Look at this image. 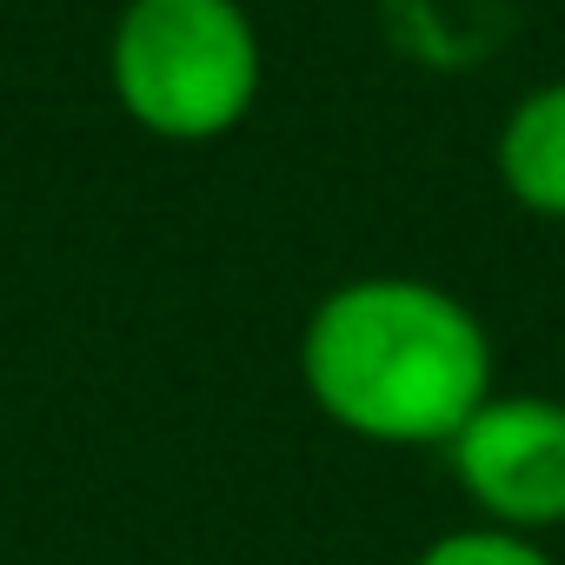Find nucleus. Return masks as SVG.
<instances>
[{
    "label": "nucleus",
    "mask_w": 565,
    "mask_h": 565,
    "mask_svg": "<svg viewBox=\"0 0 565 565\" xmlns=\"http://www.w3.org/2000/svg\"><path fill=\"white\" fill-rule=\"evenodd\" d=\"M307 399L366 446H452L492 399V340L479 313L413 273H360L300 327Z\"/></svg>",
    "instance_id": "obj_1"
},
{
    "label": "nucleus",
    "mask_w": 565,
    "mask_h": 565,
    "mask_svg": "<svg viewBox=\"0 0 565 565\" xmlns=\"http://www.w3.org/2000/svg\"><path fill=\"white\" fill-rule=\"evenodd\" d=\"M259 28L239 0H127L107 81L120 114L173 147L226 140L259 100Z\"/></svg>",
    "instance_id": "obj_2"
},
{
    "label": "nucleus",
    "mask_w": 565,
    "mask_h": 565,
    "mask_svg": "<svg viewBox=\"0 0 565 565\" xmlns=\"http://www.w3.org/2000/svg\"><path fill=\"white\" fill-rule=\"evenodd\" d=\"M459 492L479 505V525L552 532L565 525V399L552 393H492L446 446Z\"/></svg>",
    "instance_id": "obj_3"
},
{
    "label": "nucleus",
    "mask_w": 565,
    "mask_h": 565,
    "mask_svg": "<svg viewBox=\"0 0 565 565\" xmlns=\"http://www.w3.org/2000/svg\"><path fill=\"white\" fill-rule=\"evenodd\" d=\"M499 186L512 193V206L539 213V220H565V81L532 87L492 147Z\"/></svg>",
    "instance_id": "obj_4"
},
{
    "label": "nucleus",
    "mask_w": 565,
    "mask_h": 565,
    "mask_svg": "<svg viewBox=\"0 0 565 565\" xmlns=\"http://www.w3.org/2000/svg\"><path fill=\"white\" fill-rule=\"evenodd\" d=\"M413 565H558L539 539L525 532H499V525H459V532H439Z\"/></svg>",
    "instance_id": "obj_5"
}]
</instances>
